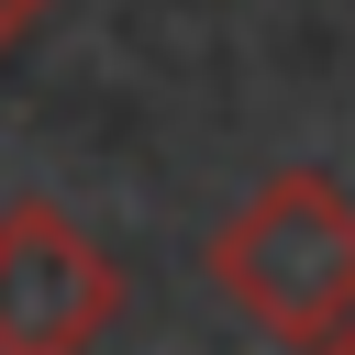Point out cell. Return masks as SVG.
Segmentation results:
<instances>
[{
	"label": "cell",
	"mask_w": 355,
	"mask_h": 355,
	"mask_svg": "<svg viewBox=\"0 0 355 355\" xmlns=\"http://www.w3.org/2000/svg\"><path fill=\"white\" fill-rule=\"evenodd\" d=\"M111 311H122V266L55 200H11L0 211V355H89Z\"/></svg>",
	"instance_id": "7a4b0ae2"
},
{
	"label": "cell",
	"mask_w": 355,
	"mask_h": 355,
	"mask_svg": "<svg viewBox=\"0 0 355 355\" xmlns=\"http://www.w3.org/2000/svg\"><path fill=\"white\" fill-rule=\"evenodd\" d=\"M300 355H355V322H344V333H322V344H300Z\"/></svg>",
	"instance_id": "277c9868"
},
{
	"label": "cell",
	"mask_w": 355,
	"mask_h": 355,
	"mask_svg": "<svg viewBox=\"0 0 355 355\" xmlns=\"http://www.w3.org/2000/svg\"><path fill=\"white\" fill-rule=\"evenodd\" d=\"M33 22H44V0H0V55H11V44L33 33Z\"/></svg>",
	"instance_id": "3957f363"
},
{
	"label": "cell",
	"mask_w": 355,
	"mask_h": 355,
	"mask_svg": "<svg viewBox=\"0 0 355 355\" xmlns=\"http://www.w3.org/2000/svg\"><path fill=\"white\" fill-rule=\"evenodd\" d=\"M211 277L233 288V311L277 344H322L355 322V200L322 166H277L222 233H211Z\"/></svg>",
	"instance_id": "6da1fadb"
}]
</instances>
